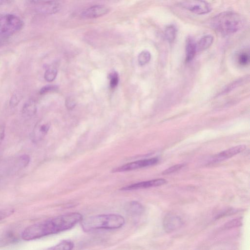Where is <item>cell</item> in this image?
Returning <instances> with one entry per match:
<instances>
[{
	"label": "cell",
	"instance_id": "obj_17",
	"mask_svg": "<svg viewBox=\"0 0 250 250\" xmlns=\"http://www.w3.org/2000/svg\"><path fill=\"white\" fill-rule=\"evenodd\" d=\"M151 54L147 50L142 51L138 56V62L140 65H144L150 60Z\"/></svg>",
	"mask_w": 250,
	"mask_h": 250
},
{
	"label": "cell",
	"instance_id": "obj_4",
	"mask_svg": "<svg viewBox=\"0 0 250 250\" xmlns=\"http://www.w3.org/2000/svg\"><path fill=\"white\" fill-rule=\"evenodd\" d=\"M23 26V21L17 16L0 14V37H8L20 31Z\"/></svg>",
	"mask_w": 250,
	"mask_h": 250
},
{
	"label": "cell",
	"instance_id": "obj_6",
	"mask_svg": "<svg viewBox=\"0 0 250 250\" xmlns=\"http://www.w3.org/2000/svg\"><path fill=\"white\" fill-rule=\"evenodd\" d=\"M159 160L157 158H152L138 160L127 163L120 167L115 168L113 172H121L128 171L134 169L149 167L158 163Z\"/></svg>",
	"mask_w": 250,
	"mask_h": 250
},
{
	"label": "cell",
	"instance_id": "obj_2",
	"mask_svg": "<svg viewBox=\"0 0 250 250\" xmlns=\"http://www.w3.org/2000/svg\"><path fill=\"white\" fill-rule=\"evenodd\" d=\"M212 29L223 35H229L240 30L245 21L239 14L233 12H224L212 18L210 21Z\"/></svg>",
	"mask_w": 250,
	"mask_h": 250
},
{
	"label": "cell",
	"instance_id": "obj_5",
	"mask_svg": "<svg viewBox=\"0 0 250 250\" xmlns=\"http://www.w3.org/2000/svg\"><path fill=\"white\" fill-rule=\"evenodd\" d=\"M183 8L197 15H204L211 11L209 3L204 0H186L180 3Z\"/></svg>",
	"mask_w": 250,
	"mask_h": 250
},
{
	"label": "cell",
	"instance_id": "obj_11",
	"mask_svg": "<svg viewBox=\"0 0 250 250\" xmlns=\"http://www.w3.org/2000/svg\"><path fill=\"white\" fill-rule=\"evenodd\" d=\"M167 182L164 179L159 178L134 183L121 188L122 190H132L162 186Z\"/></svg>",
	"mask_w": 250,
	"mask_h": 250
},
{
	"label": "cell",
	"instance_id": "obj_3",
	"mask_svg": "<svg viewBox=\"0 0 250 250\" xmlns=\"http://www.w3.org/2000/svg\"><path fill=\"white\" fill-rule=\"evenodd\" d=\"M83 229L91 231L98 229H114L122 227L125 224L124 218L116 214H106L90 216L80 221Z\"/></svg>",
	"mask_w": 250,
	"mask_h": 250
},
{
	"label": "cell",
	"instance_id": "obj_26",
	"mask_svg": "<svg viewBox=\"0 0 250 250\" xmlns=\"http://www.w3.org/2000/svg\"><path fill=\"white\" fill-rule=\"evenodd\" d=\"M58 88V86L55 85H47L42 87L40 91L41 94H44L45 93L55 91Z\"/></svg>",
	"mask_w": 250,
	"mask_h": 250
},
{
	"label": "cell",
	"instance_id": "obj_24",
	"mask_svg": "<svg viewBox=\"0 0 250 250\" xmlns=\"http://www.w3.org/2000/svg\"><path fill=\"white\" fill-rule=\"evenodd\" d=\"M250 61L249 54L247 52L241 53L238 57V62L240 64L246 65L248 64Z\"/></svg>",
	"mask_w": 250,
	"mask_h": 250
},
{
	"label": "cell",
	"instance_id": "obj_23",
	"mask_svg": "<svg viewBox=\"0 0 250 250\" xmlns=\"http://www.w3.org/2000/svg\"><path fill=\"white\" fill-rule=\"evenodd\" d=\"M30 157L28 155H22L19 157L17 164L19 167L24 168L28 165Z\"/></svg>",
	"mask_w": 250,
	"mask_h": 250
},
{
	"label": "cell",
	"instance_id": "obj_16",
	"mask_svg": "<svg viewBox=\"0 0 250 250\" xmlns=\"http://www.w3.org/2000/svg\"><path fill=\"white\" fill-rule=\"evenodd\" d=\"M176 32V29L174 26L170 25L167 27L165 30V36L166 40L169 42H172L175 39Z\"/></svg>",
	"mask_w": 250,
	"mask_h": 250
},
{
	"label": "cell",
	"instance_id": "obj_12",
	"mask_svg": "<svg viewBox=\"0 0 250 250\" xmlns=\"http://www.w3.org/2000/svg\"><path fill=\"white\" fill-rule=\"evenodd\" d=\"M197 51V45L191 38H188L186 43V61L189 62L194 58Z\"/></svg>",
	"mask_w": 250,
	"mask_h": 250
},
{
	"label": "cell",
	"instance_id": "obj_15",
	"mask_svg": "<svg viewBox=\"0 0 250 250\" xmlns=\"http://www.w3.org/2000/svg\"><path fill=\"white\" fill-rule=\"evenodd\" d=\"M37 106L36 103L33 100L27 101L22 107V113L26 116H33L36 112Z\"/></svg>",
	"mask_w": 250,
	"mask_h": 250
},
{
	"label": "cell",
	"instance_id": "obj_14",
	"mask_svg": "<svg viewBox=\"0 0 250 250\" xmlns=\"http://www.w3.org/2000/svg\"><path fill=\"white\" fill-rule=\"evenodd\" d=\"M213 37L210 35H207L203 36L198 42L197 50L203 51L208 49L212 43Z\"/></svg>",
	"mask_w": 250,
	"mask_h": 250
},
{
	"label": "cell",
	"instance_id": "obj_27",
	"mask_svg": "<svg viewBox=\"0 0 250 250\" xmlns=\"http://www.w3.org/2000/svg\"><path fill=\"white\" fill-rule=\"evenodd\" d=\"M21 99V96L16 93L13 94L10 100V105L12 107L16 106L20 102Z\"/></svg>",
	"mask_w": 250,
	"mask_h": 250
},
{
	"label": "cell",
	"instance_id": "obj_25",
	"mask_svg": "<svg viewBox=\"0 0 250 250\" xmlns=\"http://www.w3.org/2000/svg\"><path fill=\"white\" fill-rule=\"evenodd\" d=\"M110 79V86L111 88H114L117 86L119 82L118 75L116 72L111 73L109 76Z\"/></svg>",
	"mask_w": 250,
	"mask_h": 250
},
{
	"label": "cell",
	"instance_id": "obj_31",
	"mask_svg": "<svg viewBox=\"0 0 250 250\" xmlns=\"http://www.w3.org/2000/svg\"><path fill=\"white\" fill-rule=\"evenodd\" d=\"M9 0H0V3L3 4V3L7 2Z\"/></svg>",
	"mask_w": 250,
	"mask_h": 250
},
{
	"label": "cell",
	"instance_id": "obj_19",
	"mask_svg": "<svg viewBox=\"0 0 250 250\" xmlns=\"http://www.w3.org/2000/svg\"><path fill=\"white\" fill-rule=\"evenodd\" d=\"M128 210L131 213L135 214H140L143 211V206L137 202H132L130 203L127 207Z\"/></svg>",
	"mask_w": 250,
	"mask_h": 250
},
{
	"label": "cell",
	"instance_id": "obj_30",
	"mask_svg": "<svg viewBox=\"0 0 250 250\" xmlns=\"http://www.w3.org/2000/svg\"><path fill=\"white\" fill-rule=\"evenodd\" d=\"M45 0H32V2L35 4L41 3Z\"/></svg>",
	"mask_w": 250,
	"mask_h": 250
},
{
	"label": "cell",
	"instance_id": "obj_8",
	"mask_svg": "<svg viewBox=\"0 0 250 250\" xmlns=\"http://www.w3.org/2000/svg\"><path fill=\"white\" fill-rule=\"evenodd\" d=\"M246 148L244 145H240L233 146L222 151L213 156L208 161L209 164H216L229 159L243 151Z\"/></svg>",
	"mask_w": 250,
	"mask_h": 250
},
{
	"label": "cell",
	"instance_id": "obj_13",
	"mask_svg": "<svg viewBox=\"0 0 250 250\" xmlns=\"http://www.w3.org/2000/svg\"><path fill=\"white\" fill-rule=\"evenodd\" d=\"M48 124H37L33 132L32 138L35 142L38 141L47 133L49 128Z\"/></svg>",
	"mask_w": 250,
	"mask_h": 250
},
{
	"label": "cell",
	"instance_id": "obj_22",
	"mask_svg": "<svg viewBox=\"0 0 250 250\" xmlns=\"http://www.w3.org/2000/svg\"><path fill=\"white\" fill-rule=\"evenodd\" d=\"M186 166L185 164H179L172 166L162 172V174H169L181 169Z\"/></svg>",
	"mask_w": 250,
	"mask_h": 250
},
{
	"label": "cell",
	"instance_id": "obj_18",
	"mask_svg": "<svg viewBox=\"0 0 250 250\" xmlns=\"http://www.w3.org/2000/svg\"><path fill=\"white\" fill-rule=\"evenodd\" d=\"M74 244L69 240H63L60 242L57 245L52 247L49 249L51 250H71L73 249Z\"/></svg>",
	"mask_w": 250,
	"mask_h": 250
},
{
	"label": "cell",
	"instance_id": "obj_21",
	"mask_svg": "<svg viewBox=\"0 0 250 250\" xmlns=\"http://www.w3.org/2000/svg\"><path fill=\"white\" fill-rule=\"evenodd\" d=\"M57 71L55 68H49L46 70L44 77L45 80L49 82H52L56 78Z\"/></svg>",
	"mask_w": 250,
	"mask_h": 250
},
{
	"label": "cell",
	"instance_id": "obj_29",
	"mask_svg": "<svg viewBox=\"0 0 250 250\" xmlns=\"http://www.w3.org/2000/svg\"><path fill=\"white\" fill-rule=\"evenodd\" d=\"M5 136V126L2 124H0V145L2 143Z\"/></svg>",
	"mask_w": 250,
	"mask_h": 250
},
{
	"label": "cell",
	"instance_id": "obj_20",
	"mask_svg": "<svg viewBox=\"0 0 250 250\" xmlns=\"http://www.w3.org/2000/svg\"><path fill=\"white\" fill-rule=\"evenodd\" d=\"M242 225V218L239 217L233 219L227 222L224 226L225 229H230L231 228L238 227Z\"/></svg>",
	"mask_w": 250,
	"mask_h": 250
},
{
	"label": "cell",
	"instance_id": "obj_9",
	"mask_svg": "<svg viewBox=\"0 0 250 250\" xmlns=\"http://www.w3.org/2000/svg\"><path fill=\"white\" fill-rule=\"evenodd\" d=\"M183 224L178 215L168 213L165 215L163 221V229L167 233H170L179 229Z\"/></svg>",
	"mask_w": 250,
	"mask_h": 250
},
{
	"label": "cell",
	"instance_id": "obj_28",
	"mask_svg": "<svg viewBox=\"0 0 250 250\" xmlns=\"http://www.w3.org/2000/svg\"><path fill=\"white\" fill-rule=\"evenodd\" d=\"M66 106L68 109H72L76 105V102L72 97H68L65 101Z\"/></svg>",
	"mask_w": 250,
	"mask_h": 250
},
{
	"label": "cell",
	"instance_id": "obj_1",
	"mask_svg": "<svg viewBox=\"0 0 250 250\" xmlns=\"http://www.w3.org/2000/svg\"><path fill=\"white\" fill-rule=\"evenodd\" d=\"M78 212H72L52 217L27 227L21 233L26 241L39 239L72 228L82 219Z\"/></svg>",
	"mask_w": 250,
	"mask_h": 250
},
{
	"label": "cell",
	"instance_id": "obj_7",
	"mask_svg": "<svg viewBox=\"0 0 250 250\" xmlns=\"http://www.w3.org/2000/svg\"><path fill=\"white\" fill-rule=\"evenodd\" d=\"M36 12L42 15L54 14L62 8V3L60 0H46L36 4Z\"/></svg>",
	"mask_w": 250,
	"mask_h": 250
},
{
	"label": "cell",
	"instance_id": "obj_10",
	"mask_svg": "<svg viewBox=\"0 0 250 250\" xmlns=\"http://www.w3.org/2000/svg\"><path fill=\"white\" fill-rule=\"evenodd\" d=\"M109 11V8L104 5H95L83 11L81 16L84 19H95L105 15Z\"/></svg>",
	"mask_w": 250,
	"mask_h": 250
}]
</instances>
